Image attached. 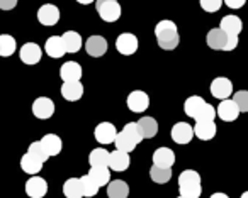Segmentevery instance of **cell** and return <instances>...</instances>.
Segmentation results:
<instances>
[{"label":"cell","mask_w":248,"mask_h":198,"mask_svg":"<svg viewBox=\"0 0 248 198\" xmlns=\"http://www.w3.org/2000/svg\"><path fill=\"white\" fill-rule=\"evenodd\" d=\"M155 36L158 46L165 51H172L179 46L180 36H179V29H177L175 22L173 21H160L155 28Z\"/></svg>","instance_id":"6da1fadb"},{"label":"cell","mask_w":248,"mask_h":198,"mask_svg":"<svg viewBox=\"0 0 248 198\" xmlns=\"http://www.w3.org/2000/svg\"><path fill=\"white\" fill-rule=\"evenodd\" d=\"M141 141H143V137L138 130V126H136V122H131V124H128V126H124L121 132H117L116 139H114V144H116V149L131 153V151L136 149V146H138Z\"/></svg>","instance_id":"7a4b0ae2"},{"label":"cell","mask_w":248,"mask_h":198,"mask_svg":"<svg viewBox=\"0 0 248 198\" xmlns=\"http://www.w3.org/2000/svg\"><path fill=\"white\" fill-rule=\"evenodd\" d=\"M179 191L182 197L199 198L202 195V184H201L199 173L194 170L182 171L179 176Z\"/></svg>","instance_id":"3957f363"},{"label":"cell","mask_w":248,"mask_h":198,"mask_svg":"<svg viewBox=\"0 0 248 198\" xmlns=\"http://www.w3.org/2000/svg\"><path fill=\"white\" fill-rule=\"evenodd\" d=\"M95 9L104 22H116L121 17V5L117 0H95Z\"/></svg>","instance_id":"277c9868"},{"label":"cell","mask_w":248,"mask_h":198,"mask_svg":"<svg viewBox=\"0 0 248 198\" xmlns=\"http://www.w3.org/2000/svg\"><path fill=\"white\" fill-rule=\"evenodd\" d=\"M116 49L123 56H131L138 51V38L131 32H123L116 41Z\"/></svg>","instance_id":"5b68a950"},{"label":"cell","mask_w":248,"mask_h":198,"mask_svg":"<svg viewBox=\"0 0 248 198\" xmlns=\"http://www.w3.org/2000/svg\"><path fill=\"white\" fill-rule=\"evenodd\" d=\"M32 113H34L36 119H49L55 113V102L48 97H39L32 102Z\"/></svg>","instance_id":"8992f818"},{"label":"cell","mask_w":248,"mask_h":198,"mask_svg":"<svg viewBox=\"0 0 248 198\" xmlns=\"http://www.w3.org/2000/svg\"><path fill=\"white\" fill-rule=\"evenodd\" d=\"M216 115L219 117L221 120H224V122H233V120H236L238 115H240V109H238L234 100L224 99V100H221V103L217 105Z\"/></svg>","instance_id":"52a82bcc"},{"label":"cell","mask_w":248,"mask_h":198,"mask_svg":"<svg viewBox=\"0 0 248 198\" xmlns=\"http://www.w3.org/2000/svg\"><path fill=\"white\" fill-rule=\"evenodd\" d=\"M233 93V83L230 82L224 76H217V78L213 80L211 83V95L217 100H224L230 99V95Z\"/></svg>","instance_id":"ba28073f"},{"label":"cell","mask_w":248,"mask_h":198,"mask_svg":"<svg viewBox=\"0 0 248 198\" xmlns=\"http://www.w3.org/2000/svg\"><path fill=\"white\" fill-rule=\"evenodd\" d=\"M19 56L24 65H38L43 58V49L36 42H26L19 51Z\"/></svg>","instance_id":"9c48e42d"},{"label":"cell","mask_w":248,"mask_h":198,"mask_svg":"<svg viewBox=\"0 0 248 198\" xmlns=\"http://www.w3.org/2000/svg\"><path fill=\"white\" fill-rule=\"evenodd\" d=\"M126 103H128V109L131 110V112L141 113L150 107V99L145 92H141V90H135V92H131L128 95Z\"/></svg>","instance_id":"30bf717a"},{"label":"cell","mask_w":248,"mask_h":198,"mask_svg":"<svg viewBox=\"0 0 248 198\" xmlns=\"http://www.w3.org/2000/svg\"><path fill=\"white\" fill-rule=\"evenodd\" d=\"M26 193L31 198H43L48 193V183L41 176H31L26 181Z\"/></svg>","instance_id":"8fae6325"},{"label":"cell","mask_w":248,"mask_h":198,"mask_svg":"<svg viewBox=\"0 0 248 198\" xmlns=\"http://www.w3.org/2000/svg\"><path fill=\"white\" fill-rule=\"evenodd\" d=\"M38 21L43 26H56L60 21V9L53 4H45L38 11Z\"/></svg>","instance_id":"7c38bea8"},{"label":"cell","mask_w":248,"mask_h":198,"mask_svg":"<svg viewBox=\"0 0 248 198\" xmlns=\"http://www.w3.org/2000/svg\"><path fill=\"white\" fill-rule=\"evenodd\" d=\"M93 136H95L97 142L110 144V142H114V139H116L117 129H116V126L110 122H100L99 126L95 127V130H93Z\"/></svg>","instance_id":"4fadbf2b"},{"label":"cell","mask_w":248,"mask_h":198,"mask_svg":"<svg viewBox=\"0 0 248 198\" xmlns=\"http://www.w3.org/2000/svg\"><path fill=\"white\" fill-rule=\"evenodd\" d=\"M129 164H131V157H129V153H126V151L116 149L114 153H110L109 164H107V166H109V170L121 173V171H126V170H128Z\"/></svg>","instance_id":"5bb4252c"},{"label":"cell","mask_w":248,"mask_h":198,"mask_svg":"<svg viewBox=\"0 0 248 198\" xmlns=\"http://www.w3.org/2000/svg\"><path fill=\"white\" fill-rule=\"evenodd\" d=\"M194 137V127L186 122H177L172 127V139L177 144H189Z\"/></svg>","instance_id":"9a60e30c"},{"label":"cell","mask_w":248,"mask_h":198,"mask_svg":"<svg viewBox=\"0 0 248 198\" xmlns=\"http://www.w3.org/2000/svg\"><path fill=\"white\" fill-rule=\"evenodd\" d=\"M85 51L92 58H100L107 53V41L102 36H90L85 42Z\"/></svg>","instance_id":"2e32d148"},{"label":"cell","mask_w":248,"mask_h":198,"mask_svg":"<svg viewBox=\"0 0 248 198\" xmlns=\"http://www.w3.org/2000/svg\"><path fill=\"white\" fill-rule=\"evenodd\" d=\"M206 42L211 49H216V51H221V49H226L228 44V34L223 31V29H213V31L207 32L206 36Z\"/></svg>","instance_id":"e0dca14e"},{"label":"cell","mask_w":248,"mask_h":198,"mask_svg":"<svg viewBox=\"0 0 248 198\" xmlns=\"http://www.w3.org/2000/svg\"><path fill=\"white\" fill-rule=\"evenodd\" d=\"M60 76L63 82H80L82 78V66L77 61H66L60 68Z\"/></svg>","instance_id":"ac0fdd59"},{"label":"cell","mask_w":248,"mask_h":198,"mask_svg":"<svg viewBox=\"0 0 248 198\" xmlns=\"http://www.w3.org/2000/svg\"><path fill=\"white\" fill-rule=\"evenodd\" d=\"M153 164L160 168H172L175 164V153L169 147H158L153 154Z\"/></svg>","instance_id":"d6986e66"},{"label":"cell","mask_w":248,"mask_h":198,"mask_svg":"<svg viewBox=\"0 0 248 198\" xmlns=\"http://www.w3.org/2000/svg\"><path fill=\"white\" fill-rule=\"evenodd\" d=\"M45 51L49 58H55V59L65 56L66 51H65V44H63L62 36H51V38H48V41H46V44H45Z\"/></svg>","instance_id":"ffe728a7"},{"label":"cell","mask_w":248,"mask_h":198,"mask_svg":"<svg viewBox=\"0 0 248 198\" xmlns=\"http://www.w3.org/2000/svg\"><path fill=\"white\" fill-rule=\"evenodd\" d=\"M219 29H223L228 36H240V32L243 31V22L238 15H226L221 19Z\"/></svg>","instance_id":"44dd1931"},{"label":"cell","mask_w":248,"mask_h":198,"mask_svg":"<svg viewBox=\"0 0 248 198\" xmlns=\"http://www.w3.org/2000/svg\"><path fill=\"white\" fill-rule=\"evenodd\" d=\"M62 95L68 102H77L83 95V85L80 82H63Z\"/></svg>","instance_id":"7402d4cb"},{"label":"cell","mask_w":248,"mask_h":198,"mask_svg":"<svg viewBox=\"0 0 248 198\" xmlns=\"http://www.w3.org/2000/svg\"><path fill=\"white\" fill-rule=\"evenodd\" d=\"M136 126H138V130L143 139H152L158 134V122L153 117H141L136 122Z\"/></svg>","instance_id":"603a6c76"},{"label":"cell","mask_w":248,"mask_h":198,"mask_svg":"<svg viewBox=\"0 0 248 198\" xmlns=\"http://www.w3.org/2000/svg\"><path fill=\"white\" fill-rule=\"evenodd\" d=\"M216 124L214 120H202V122H197L194 127V136L199 137L201 141H211L216 136Z\"/></svg>","instance_id":"cb8c5ba5"},{"label":"cell","mask_w":248,"mask_h":198,"mask_svg":"<svg viewBox=\"0 0 248 198\" xmlns=\"http://www.w3.org/2000/svg\"><path fill=\"white\" fill-rule=\"evenodd\" d=\"M63 44H65V51L66 53H78L82 49V36L75 31H66L65 34L62 36Z\"/></svg>","instance_id":"d4e9b609"},{"label":"cell","mask_w":248,"mask_h":198,"mask_svg":"<svg viewBox=\"0 0 248 198\" xmlns=\"http://www.w3.org/2000/svg\"><path fill=\"white\" fill-rule=\"evenodd\" d=\"M129 186L126 181L123 180H114L107 183V197L109 198H128Z\"/></svg>","instance_id":"484cf974"},{"label":"cell","mask_w":248,"mask_h":198,"mask_svg":"<svg viewBox=\"0 0 248 198\" xmlns=\"http://www.w3.org/2000/svg\"><path fill=\"white\" fill-rule=\"evenodd\" d=\"M41 144L45 146V149H46V153L49 154V157L58 156V154L62 153V149H63L62 139H60L56 134H46V136L41 139Z\"/></svg>","instance_id":"4316f807"},{"label":"cell","mask_w":248,"mask_h":198,"mask_svg":"<svg viewBox=\"0 0 248 198\" xmlns=\"http://www.w3.org/2000/svg\"><path fill=\"white\" fill-rule=\"evenodd\" d=\"M21 168L24 173L34 176V174H38L39 171L43 170V161H39L38 157H34L32 154L26 153L24 156L21 157Z\"/></svg>","instance_id":"83f0119b"},{"label":"cell","mask_w":248,"mask_h":198,"mask_svg":"<svg viewBox=\"0 0 248 198\" xmlns=\"http://www.w3.org/2000/svg\"><path fill=\"white\" fill-rule=\"evenodd\" d=\"M63 195L66 198H82L83 190H82V183H80V178H70V180H66L65 184H63Z\"/></svg>","instance_id":"f1b7e54d"},{"label":"cell","mask_w":248,"mask_h":198,"mask_svg":"<svg viewBox=\"0 0 248 198\" xmlns=\"http://www.w3.org/2000/svg\"><path fill=\"white\" fill-rule=\"evenodd\" d=\"M89 174L99 186H106L110 181V170L109 166H90Z\"/></svg>","instance_id":"f546056e"},{"label":"cell","mask_w":248,"mask_h":198,"mask_svg":"<svg viewBox=\"0 0 248 198\" xmlns=\"http://www.w3.org/2000/svg\"><path fill=\"white\" fill-rule=\"evenodd\" d=\"M150 178L158 184L169 183L170 178H172V168H160L153 164L152 170H150Z\"/></svg>","instance_id":"4dcf8cb0"},{"label":"cell","mask_w":248,"mask_h":198,"mask_svg":"<svg viewBox=\"0 0 248 198\" xmlns=\"http://www.w3.org/2000/svg\"><path fill=\"white\" fill-rule=\"evenodd\" d=\"M17 49V42L12 36L9 34H0V56L4 58H9L12 56Z\"/></svg>","instance_id":"1f68e13d"},{"label":"cell","mask_w":248,"mask_h":198,"mask_svg":"<svg viewBox=\"0 0 248 198\" xmlns=\"http://www.w3.org/2000/svg\"><path fill=\"white\" fill-rule=\"evenodd\" d=\"M204 99L202 97H197V95H194V97H189V99L186 100V103H184V110H186V115L187 117H196L197 115V112H199L201 109H202V105H204Z\"/></svg>","instance_id":"d6a6232c"},{"label":"cell","mask_w":248,"mask_h":198,"mask_svg":"<svg viewBox=\"0 0 248 198\" xmlns=\"http://www.w3.org/2000/svg\"><path fill=\"white\" fill-rule=\"evenodd\" d=\"M109 156H110V153H107L102 147H97L89 156L90 166H107V164H109Z\"/></svg>","instance_id":"836d02e7"},{"label":"cell","mask_w":248,"mask_h":198,"mask_svg":"<svg viewBox=\"0 0 248 198\" xmlns=\"http://www.w3.org/2000/svg\"><path fill=\"white\" fill-rule=\"evenodd\" d=\"M80 183H82L83 197L92 198V197H95V195L99 193V188L100 186L92 180V176H90V174H85V176L80 178Z\"/></svg>","instance_id":"e575fe53"},{"label":"cell","mask_w":248,"mask_h":198,"mask_svg":"<svg viewBox=\"0 0 248 198\" xmlns=\"http://www.w3.org/2000/svg\"><path fill=\"white\" fill-rule=\"evenodd\" d=\"M28 153L32 154L34 157H38V159L43 161V163H46V161L49 159V154L46 153V149H45V146L41 144V141H34V142L29 144Z\"/></svg>","instance_id":"d590c367"},{"label":"cell","mask_w":248,"mask_h":198,"mask_svg":"<svg viewBox=\"0 0 248 198\" xmlns=\"http://www.w3.org/2000/svg\"><path fill=\"white\" fill-rule=\"evenodd\" d=\"M194 119L197 120V122H202V120H214L216 119V109H214L211 103H204L202 109L197 112V115L194 117Z\"/></svg>","instance_id":"8d00e7d4"},{"label":"cell","mask_w":248,"mask_h":198,"mask_svg":"<svg viewBox=\"0 0 248 198\" xmlns=\"http://www.w3.org/2000/svg\"><path fill=\"white\" fill-rule=\"evenodd\" d=\"M234 102H236L240 112H248V92L247 90H240L234 93Z\"/></svg>","instance_id":"74e56055"},{"label":"cell","mask_w":248,"mask_h":198,"mask_svg":"<svg viewBox=\"0 0 248 198\" xmlns=\"http://www.w3.org/2000/svg\"><path fill=\"white\" fill-rule=\"evenodd\" d=\"M201 7L206 12H217L223 5V0H199Z\"/></svg>","instance_id":"f35d334b"},{"label":"cell","mask_w":248,"mask_h":198,"mask_svg":"<svg viewBox=\"0 0 248 198\" xmlns=\"http://www.w3.org/2000/svg\"><path fill=\"white\" fill-rule=\"evenodd\" d=\"M17 5V0H0V9L2 11H12Z\"/></svg>","instance_id":"ab89813d"},{"label":"cell","mask_w":248,"mask_h":198,"mask_svg":"<svg viewBox=\"0 0 248 198\" xmlns=\"http://www.w3.org/2000/svg\"><path fill=\"white\" fill-rule=\"evenodd\" d=\"M223 2L230 9H241L245 5V2H247V0H223Z\"/></svg>","instance_id":"60d3db41"},{"label":"cell","mask_w":248,"mask_h":198,"mask_svg":"<svg viewBox=\"0 0 248 198\" xmlns=\"http://www.w3.org/2000/svg\"><path fill=\"white\" fill-rule=\"evenodd\" d=\"M236 46H238V36H228V44L224 51H233Z\"/></svg>","instance_id":"b9f144b4"},{"label":"cell","mask_w":248,"mask_h":198,"mask_svg":"<svg viewBox=\"0 0 248 198\" xmlns=\"http://www.w3.org/2000/svg\"><path fill=\"white\" fill-rule=\"evenodd\" d=\"M209 198H230V197H228L226 193H213Z\"/></svg>","instance_id":"7bdbcfd3"},{"label":"cell","mask_w":248,"mask_h":198,"mask_svg":"<svg viewBox=\"0 0 248 198\" xmlns=\"http://www.w3.org/2000/svg\"><path fill=\"white\" fill-rule=\"evenodd\" d=\"M77 2L82 5H89V4H92V2H95V0H77Z\"/></svg>","instance_id":"ee69618b"},{"label":"cell","mask_w":248,"mask_h":198,"mask_svg":"<svg viewBox=\"0 0 248 198\" xmlns=\"http://www.w3.org/2000/svg\"><path fill=\"white\" fill-rule=\"evenodd\" d=\"M240 198H248V191H245V193L243 195H241V197Z\"/></svg>","instance_id":"f6af8a7d"},{"label":"cell","mask_w":248,"mask_h":198,"mask_svg":"<svg viewBox=\"0 0 248 198\" xmlns=\"http://www.w3.org/2000/svg\"><path fill=\"white\" fill-rule=\"evenodd\" d=\"M177 198H187V197H182V195H179V197H177Z\"/></svg>","instance_id":"bcb514c9"}]
</instances>
